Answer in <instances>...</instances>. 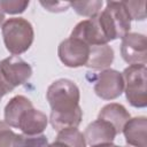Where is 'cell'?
I'll use <instances>...</instances> for the list:
<instances>
[{"instance_id":"obj_4","label":"cell","mask_w":147,"mask_h":147,"mask_svg":"<svg viewBox=\"0 0 147 147\" xmlns=\"http://www.w3.org/2000/svg\"><path fill=\"white\" fill-rule=\"evenodd\" d=\"M146 74L145 64H130L122 74L126 99L136 108H145L147 106Z\"/></svg>"},{"instance_id":"obj_26","label":"cell","mask_w":147,"mask_h":147,"mask_svg":"<svg viewBox=\"0 0 147 147\" xmlns=\"http://www.w3.org/2000/svg\"><path fill=\"white\" fill-rule=\"evenodd\" d=\"M91 147H119L113 144H101V145H95V146H91Z\"/></svg>"},{"instance_id":"obj_27","label":"cell","mask_w":147,"mask_h":147,"mask_svg":"<svg viewBox=\"0 0 147 147\" xmlns=\"http://www.w3.org/2000/svg\"><path fill=\"white\" fill-rule=\"evenodd\" d=\"M3 20H5V13H3V11L1 10V8H0V25L2 24Z\"/></svg>"},{"instance_id":"obj_10","label":"cell","mask_w":147,"mask_h":147,"mask_svg":"<svg viewBox=\"0 0 147 147\" xmlns=\"http://www.w3.org/2000/svg\"><path fill=\"white\" fill-rule=\"evenodd\" d=\"M117 132L115 127L109 122L98 118L87 125L84 132V138L86 144L90 146H95L101 144H111Z\"/></svg>"},{"instance_id":"obj_20","label":"cell","mask_w":147,"mask_h":147,"mask_svg":"<svg viewBox=\"0 0 147 147\" xmlns=\"http://www.w3.org/2000/svg\"><path fill=\"white\" fill-rule=\"evenodd\" d=\"M130 18L131 20H139L144 21L146 18V2L145 1H122Z\"/></svg>"},{"instance_id":"obj_24","label":"cell","mask_w":147,"mask_h":147,"mask_svg":"<svg viewBox=\"0 0 147 147\" xmlns=\"http://www.w3.org/2000/svg\"><path fill=\"white\" fill-rule=\"evenodd\" d=\"M47 147H70V146L65 145V144H64V142H62V141H57V140H55L53 144L48 145Z\"/></svg>"},{"instance_id":"obj_18","label":"cell","mask_w":147,"mask_h":147,"mask_svg":"<svg viewBox=\"0 0 147 147\" xmlns=\"http://www.w3.org/2000/svg\"><path fill=\"white\" fill-rule=\"evenodd\" d=\"M103 2L100 0H90V1H74L70 2V6L75 9V11L85 17H93L100 13Z\"/></svg>"},{"instance_id":"obj_19","label":"cell","mask_w":147,"mask_h":147,"mask_svg":"<svg viewBox=\"0 0 147 147\" xmlns=\"http://www.w3.org/2000/svg\"><path fill=\"white\" fill-rule=\"evenodd\" d=\"M21 134L10 130V126L0 121V147H17Z\"/></svg>"},{"instance_id":"obj_1","label":"cell","mask_w":147,"mask_h":147,"mask_svg":"<svg viewBox=\"0 0 147 147\" xmlns=\"http://www.w3.org/2000/svg\"><path fill=\"white\" fill-rule=\"evenodd\" d=\"M3 42L9 53L20 55L26 52L33 42L32 24L23 17H13L5 21L1 28Z\"/></svg>"},{"instance_id":"obj_22","label":"cell","mask_w":147,"mask_h":147,"mask_svg":"<svg viewBox=\"0 0 147 147\" xmlns=\"http://www.w3.org/2000/svg\"><path fill=\"white\" fill-rule=\"evenodd\" d=\"M47 138L42 134L40 136H25L21 134L17 147H47Z\"/></svg>"},{"instance_id":"obj_21","label":"cell","mask_w":147,"mask_h":147,"mask_svg":"<svg viewBox=\"0 0 147 147\" xmlns=\"http://www.w3.org/2000/svg\"><path fill=\"white\" fill-rule=\"evenodd\" d=\"M26 0H0V8L7 14H21L29 6Z\"/></svg>"},{"instance_id":"obj_16","label":"cell","mask_w":147,"mask_h":147,"mask_svg":"<svg viewBox=\"0 0 147 147\" xmlns=\"http://www.w3.org/2000/svg\"><path fill=\"white\" fill-rule=\"evenodd\" d=\"M83 117V110L82 108H78L77 110L72 113H65V114H59V113H53L51 111L49 116V122L54 130L57 132L68 127H77Z\"/></svg>"},{"instance_id":"obj_14","label":"cell","mask_w":147,"mask_h":147,"mask_svg":"<svg viewBox=\"0 0 147 147\" xmlns=\"http://www.w3.org/2000/svg\"><path fill=\"white\" fill-rule=\"evenodd\" d=\"M114 61V49L108 45H95L90 46V55L86 62V67L100 70L108 68Z\"/></svg>"},{"instance_id":"obj_15","label":"cell","mask_w":147,"mask_h":147,"mask_svg":"<svg viewBox=\"0 0 147 147\" xmlns=\"http://www.w3.org/2000/svg\"><path fill=\"white\" fill-rule=\"evenodd\" d=\"M32 107V102L24 95H16L11 98L5 107V123L10 127H17L20 116L26 109H30Z\"/></svg>"},{"instance_id":"obj_8","label":"cell","mask_w":147,"mask_h":147,"mask_svg":"<svg viewBox=\"0 0 147 147\" xmlns=\"http://www.w3.org/2000/svg\"><path fill=\"white\" fill-rule=\"evenodd\" d=\"M124 91V79L121 72L114 69L102 70L94 84L95 94L103 100H114Z\"/></svg>"},{"instance_id":"obj_9","label":"cell","mask_w":147,"mask_h":147,"mask_svg":"<svg viewBox=\"0 0 147 147\" xmlns=\"http://www.w3.org/2000/svg\"><path fill=\"white\" fill-rule=\"evenodd\" d=\"M71 38H77L87 44L88 46L95 45H105L108 44V40L105 36V32L99 22L98 14L88 20H84L79 22L72 30Z\"/></svg>"},{"instance_id":"obj_25","label":"cell","mask_w":147,"mask_h":147,"mask_svg":"<svg viewBox=\"0 0 147 147\" xmlns=\"http://www.w3.org/2000/svg\"><path fill=\"white\" fill-rule=\"evenodd\" d=\"M7 93H8V91H7V90L5 88V86L0 83V100H1V99H2Z\"/></svg>"},{"instance_id":"obj_13","label":"cell","mask_w":147,"mask_h":147,"mask_svg":"<svg viewBox=\"0 0 147 147\" xmlns=\"http://www.w3.org/2000/svg\"><path fill=\"white\" fill-rule=\"evenodd\" d=\"M98 118L109 122L115 127L118 134V133H122L124 125L131 117L124 106L119 103H109L101 108Z\"/></svg>"},{"instance_id":"obj_7","label":"cell","mask_w":147,"mask_h":147,"mask_svg":"<svg viewBox=\"0 0 147 147\" xmlns=\"http://www.w3.org/2000/svg\"><path fill=\"white\" fill-rule=\"evenodd\" d=\"M121 54L129 64H145L147 62V40L141 33H127L122 38Z\"/></svg>"},{"instance_id":"obj_3","label":"cell","mask_w":147,"mask_h":147,"mask_svg":"<svg viewBox=\"0 0 147 147\" xmlns=\"http://www.w3.org/2000/svg\"><path fill=\"white\" fill-rule=\"evenodd\" d=\"M98 17L108 42L123 38L129 33L131 18L122 1H108L106 8L98 14Z\"/></svg>"},{"instance_id":"obj_11","label":"cell","mask_w":147,"mask_h":147,"mask_svg":"<svg viewBox=\"0 0 147 147\" xmlns=\"http://www.w3.org/2000/svg\"><path fill=\"white\" fill-rule=\"evenodd\" d=\"M48 124L47 116L33 107L26 109L18 118L17 129H20L25 136H38L44 132Z\"/></svg>"},{"instance_id":"obj_5","label":"cell","mask_w":147,"mask_h":147,"mask_svg":"<svg viewBox=\"0 0 147 147\" xmlns=\"http://www.w3.org/2000/svg\"><path fill=\"white\" fill-rule=\"evenodd\" d=\"M31 76V65L17 55H11L0 61V83L8 93L26 83Z\"/></svg>"},{"instance_id":"obj_23","label":"cell","mask_w":147,"mask_h":147,"mask_svg":"<svg viewBox=\"0 0 147 147\" xmlns=\"http://www.w3.org/2000/svg\"><path fill=\"white\" fill-rule=\"evenodd\" d=\"M40 5L42 7H45L47 10L54 11V13L65 11L70 7V2H60V1H55V2H44V1H40Z\"/></svg>"},{"instance_id":"obj_12","label":"cell","mask_w":147,"mask_h":147,"mask_svg":"<svg viewBox=\"0 0 147 147\" xmlns=\"http://www.w3.org/2000/svg\"><path fill=\"white\" fill-rule=\"evenodd\" d=\"M122 132L130 147H147V118L145 116L130 118Z\"/></svg>"},{"instance_id":"obj_2","label":"cell","mask_w":147,"mask_h":147,"mask_svg":"<svg viewBox=\"0 0 147 147\" xmlns=\"http://www.w3.org/2000/svg\"><path fill=\"white\" fill-rule=\"evenodd\" d=\"M46 98L53 113L65 114L80 108L79 88L70 79L61 78L53 82L47 88Z\"/></svg>"},{"instance_id":"obj_6","label":"cell","mask_w":147,"mask_h":147,"mask_svg":"<svg viewBox=\"0 0 147 147\" xmlns=\"http://www.w3.org/2000/svg\"><path fill=\"white\" fill-rule=\"evenodd\" d=\"M57 55L64 65L78 68L86 64L90 55V46L80 39L69 37L59 45Z\"/></svg>"},{"instance_id":"obj_17","label":"cell","mask_w":147,"mask_h":147,"mask_svg":"<svg viewBox=\"0 0 147 147\" xmlns=\"http://www.w3.org/2000/svg\"><path fill=\"white\" fill-rule=\"evenodd\" d=\"M57 141H62L70 147H86L84 134L77 127H68L57 132Z\"/></svg>"}]
</instances>
